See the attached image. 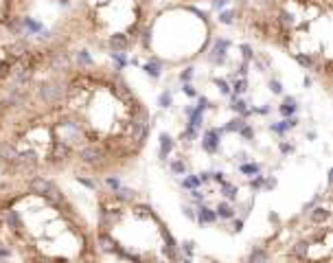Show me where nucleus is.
I'll use <instances>...</instances> for the list:
<instances>
[{"label":"nucleus","mask_w":333,"mask_h":263,"mask_svg":"<svg viewBox=\"0 0 333 263\" xmlns=\"http://www.w3.org/2000/svg\"><path fill=\"white\" fill-rule=\"evenodd\" d=\"M38 0H0V40L31 35V20Z\"/></svg>","instance_id":"6e6552de"},{"label":"nucleus","mask_w":333,"mask_h":263,"mask_svg":"<svg viewBox=\"0 0 333 263\" xmlns=\"http://www.w3.org/2000/svg\"><path fill=\"white\" fill-rule=\"evenodd\" d=\"M75 55L77 49H70L48 33L0 40V105L5 107V114Z\"/></svg>","instance_id":"423d86ee"},{"label":"nucleus","mask_w":333,"mask_h":263,"mask_svg":"<svg viewBox=\"0 0 333 263\" xmlns=\"http://www.w3.org/2000/svg\"><path fill=\"white\" fill-rule=\"evenodd\" d=\"M0 259L103 261L94 224L51 176H0Z\"/></svg>","instance_id":"f03ea898"},{"label":"nucleus","mask_w":333,"mask_h":263,"mask_svg":"<svg viewBox=\"0 0 333 263\" xmlns=\"http://www.w3.org/2000/svg\"><path fill=\"white\" fill-rule=\"evenodd\" d=\"M171 3H175V5H206V3H213V0H171Z\"/></svg>","instance_id":"1a4fd4ad"},{"label":"nucleus","mask_w":333,"mask_h":263,"mask_svg":"<svg viewBox=\"0 0 333 263\" xmlns=\"http://www.w3.org/2000/svg\"><path fill=\"white\" fill-rule=\"evenodd\" d=\"M233 25L292 57L331 94L333 0H237Z\"/></svg>","instance_id":"7ed1b4c3"},{"label":"nucleus","mask_w":333,"mask_h":263,"mask_svg":"<svg viewBox=\"0 0 333 263\" xmlns=\"http://www.w3.org/2000/svg\"><path fill=\"white\" fill-rule=\"evenodd\" d=\"M149 134V107L125 75L79 49L7 114L0 176H123Z\"/></svg>","instance_id":"f257e3e1"},{"label":"nucleus","mask_w":333,"mask_h":263,"mask_svg":"<svg viewBox=\"0 0 333 263\" xmlns=\"http://www.w3.org/2000/svg\"><path fill=\"white\" fill-rule=\"evenodd\" d=\"M268 256L281 261H331V215L316 208L309 217L283 226L268 243Z\"/></svg>","instance_id":"0eeeda50"},{"label":"nucleus","mask_w":333,"mask_h":263,"mask_svg":"<svg viewBox=\"0 0 333 263\" xmlns=\"http://www.w3.org/2000/svg\"><path fill=\"white\" fill-rule=\"evenodd\" d=\"M5 121H7V114H5V107L0 105V139H3V132H5Z\"/></svg>","instance_id":"9d476101"},{"label":"nucleus","mask_w":333,"mask_h":263,"mask_svg":"<svg viewBox=\"0 0 333 263\" xmlns=\"http://www.w3.org/2000/svg\"><path fill=\"white\" fill-rule=\"evenodd\" d=\"M156 0H68L48 35L92 55H127L149 38Z\"/></svg>","instance_id":"20e7f679"},{"label":"nucleus","mask_w":333,"mask_h":263,"mask_svg":"<svg viewBox=\"0 0 333 263\" xmlns=\"http://www.w3.org/2000/svg\"><path fill=\"white\" fill-rule=\"evenodd\" d=\"M96 246L103 259L160 261L175 259L173 239L160 215L134 195V191H96Z\"/></svg>","instance_id":"39448f33"}]
</instances>
